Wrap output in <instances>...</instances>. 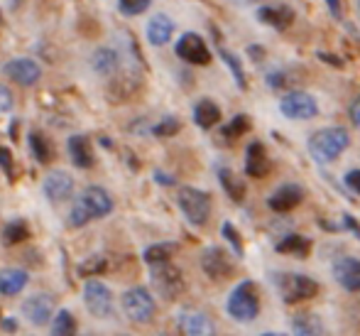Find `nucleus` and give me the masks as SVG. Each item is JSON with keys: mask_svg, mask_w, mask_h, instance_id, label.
Masks as SVG:
<instances>
[{"mask_svg": "<svg viewBox=\"0 0 360 336\" xmlns=\"http://www.w3.org/2000/svg\"><path fill=\"white\" fill-rule=\"evenodd\" d=\"M113 211V199L103 187H89L79 199L74 201L72 213H69V223L76 228L86 226L91 218H103Z\"/></svg>", "mask_w": 360, "mask_h": 336, "instance_id": "f257e3e1", "label": "nucleus"}, {"mask_svg": "<svg viewBox=\"0 0 360 336\" xmlns=\"http://www.w3.org/2000/svg\"><path fill=\"white\" fill-rule=\"evenodd\" d=\"M348 142H351V137H348L346 128H323L309 137V152H311V157L316 162L326 165V162H333L346 150Z\"/></svg>", "mask_w": 360, "mask_h": 336, "instance_id": "f03ea898", "label": "nucleus"}, {"mask_svg": "<svg viewBox=\"0 0 360 336\" xmlns=\"http://www.w3.org/2000/svg\"><path fill=\"white\" fill-rule=\"evenodd\" d=\"M260 312V299H257V290L250 280L240 282L228 297V314H231L236 322H252Z\"/></svg>", "mask_w": 360, "mask_h": 336, "instance_id": "7ed1b4c3", "label": "nucleus"}, {"mask_svg": "<svg viewBox=\"0 0 360 336\" xmlns=\"http://www.w3.org/2000/svg\"><path fill=\"white\" fill-rule=\"evenodd\" d=\"M179 209L186 216V221L194 223V226H204L211 216V197L201 189H194V187H181L179 189Z\"/></svg>", "mask_w": 360, "mask_h": 336, "instance_id": "20e7f679", "label": "nucleus"}, {"mask_svg": "<svg viewBox=\"0 0 360 336\" xmlns=\"http://www.w3.org/2000/svg\"><path fill=\"white\" fill-rule=\"evenodd\" d=\"M123 312L130 322L147 324L155 317V299L145 287H133L123 294Z\"/></svg>", "mask_w": 360, "mask_h": 336, "instance_id": "39448f33", "label": "nucleus"}, {"mask_svg": "<svg viewBox=\"0 0 360 336\" xmlns=\"http://www.w3.org/2000/svg\"><path fill=\"white\" fill-rule=\"evenodd\" d=\"M152 287L162 294L165 299H174L176 294L184 290V278H181V270L174 268L169 261L155 263L152 266Z\"/></svg>", "mask_w": 360, "mask_h": 336, "instance_id": "423d86ee", "label": "nucleus"}, {"mask_svg": "<svg viewBox=\"0 0 360 336\" xmlns=\"http://www.w3.org/2000/svg\"><path fill=\"white\" fill-rule=\"evenodd\" d=\"M84 302H86V309H89L96 319H105L113 312V294H110L108 285H103L101 280H86Z\"/></svg>", "mask_w": 360, "mask_h": 336, "instance_id": "0eeeda50", "label": "nucleus"}, {"mask_svg": "<svg viewBox=\"0 0 360 336\" xmlns=\"http://www.w3.org/2000/svg\"><path fill=\"white\" fill-rule=\"evenodd\" d=\"M282 297L285 302H299V299H311L314 294H319V285L314 282L309 275H297L287 273L280 278Z\"/></svg>", "mask_w": 360, "mask_h": 336, "instance_id": "6e6552de", "label": "nucleus"}, {"mask_svg": "<svg viewBox=\"0 0 360 336\" xmlns=\"http://www.w3.org/2000/svg\"><path fill=\"white\" fill-rule=\"evenodd\" d=\"M280 111L289 120H309L319 113V106L309 94L294 91V94H287L285 99L280 101Z\"/></svg>", "mask_w": 360, "mask_h": 336, "instance_id": "1a4fd4ad", "label": "nucleus"}, {"mask_svg": "<svg viewBox=\"0 0 360 336\" xmlns=\"http://www.w3.org/2000/svg\"><path fill=\"white\" fill-rule=\"evenodd\" d=\"M52 312H54V299L49 297L47 292H39V294H32L22 302V314L30 324L34 327H44V324L52 319Z\"/></svg>", "mask_w": 360, "mask_h": 336, "instance_id": "9d476101", "label": "nucleus"}, {"mask_svg": "<svg viewBox=\"0 0 360 336\" xmlns=\"http://www.w3.org/2000/svg\"><path fill=\"white\" fill-rule=\"evenodd\" d=\"M176 54L189 64H209L211 62L209 47H206L204 39L194 32L181 35V39L176 42Z\"/></svg>", "mask_w": 360, "mask_h": 336, "instance_id": "9b49d317", "label": "nucleus"}, {"mask_svg": "<svg viewBox=\"0 0 360 336\" xmlns=\"http://www.w3.org/2000/svg\"><path fill=\"white\" fill-rule=\"evenodd\" d=\"M201 268H204V273L209 275L211 280H226L233 275V263H231V258H228V253L216 246L204 251V256H201Z\"/></svg>", "mask_w": 360, "mask_h": 336, "instance_id": "f8f14e48", "label": "nucleus"}, {"mask_svg": "<svg viewBox=\"0 0 360 336\" xmlns=\"http://www.w3.org/2000/svg\"><path fill=\"white\" fill-rule=\"evenodd\" d=\"M3 74L8 76V79L18 81L20 86H32L39 81V76H42V67H39L37 62H32V59H10L8 64L3 67Z\"/></svg>", "mask_w": 360, "mask_h": 336, "instance_id": "ddd939ff", "label": "nucleus"}, {"mask_svg": "<svg viewBox=\"0 0 360 336\" xmlns=\"http://www.w3.org/2000/svg\"><path fill=\"white\" fill-rule=\"evenodd\" d=\"M42 189H44V197H47L49 201L62 204V201H67L69 197L74 194V180L67 175V172L57 170V172H52L47 180H44Z\"/></svg>", "mask_w": 360, "mask_h": 336, "instance_id": "4468645a", "label": "nucleus"}, {"mask_svg": "<svg viewBox=\"0 0 360 336\" xmlns=\"http://www.w3.org/2000/svg\"><path fill=\"white\" fill-rule=\"evenodd\" d=\"M333 278L348 292H360V261H356V258H338L333 263Z\"/></svg>", "mask_w": 360, "mask_h": 336, "instance_id": "2eb2a0df", "label": "nucleus"}, {"mask_svg": "<svg viewBox=\"0 0 360 336\" xmlns=\"http://www.w3.org/2000/svg\"><path fill=\"white\" fill-rule=\"evenodd\" d=\"M179 329L191 336H209L216 332L214 322H211L206 314L194 312V309H184V312L179 314Z\"/></svg>", "mask_w": 360, "mask_h": 336, "instance_id": "dca6fc26", "label": "nucleus"}, {"mask_svg": "<svg viewBox=\"0 0 360 336\" xmlns=\"http://www.w3.org/2000/svg\"><path fill=\"white\" fill-rule=\"evenodd\" d=\"M302 199H304V192L299 189V187L285 185V187H280V189H277L275 194L270 197V209H272V211L285 213V211H292L294 206H299Z\"/></svg>", "mask_w": 360, "mask_h": 336, "instance_id": "f3484780", "label": "nucleus"}, {"mask_svg": "<svg viewBox=\"0 0 360 336\" xmlns=\"http://www.w3.org/2000/svg\"><path fill=\"white\" fill-rule=\"evenodd\" d=\"M245 172L250 177H265L267 172H270V157H267L265 147L260 145V142H252L250 147H248V157H245Z\"/></svg>", "mask_w": 360, "mask_h": 336, "instance_id": "a211bd4d", "label": "nucleus"}, {"mask_svg": "<svg viewBox=\"0 0 360 336\" xmlns=\"http://www.w3.org/2000/svg\"><path fill=\"white\" fill-rule=\"evenodd\" d=\"M172 32H174V23H172L167 15H155V18L147 23V39L155 47H162L172 39Z\"/></svg>", "mask_w": 360, "mask_h": 336, "instance_id": "6ab92c4d", "label": "nucleus"}, {"mask_svg": "<svg viewBox=\"0 0 360 336\" xmlns=\"http://www.w3.org/2000/svg\"><path fill=\"white\" fill-rule=\"evenodd\" d=\"M67 147H69V157H72V162L76 167L89 170V167L94 165V152H91V142L86 135H72Z\"/></svg>", "mask_w": 360, "mask_h": 336, "instance_id": "aec40b11", "label": "nucleus"}, {"mask_svg": "<svg viewBox=\"0 0 360 336\" xmlns=\"http://www.w3.org/2000/svg\"><path fill=\"white\" fill-rule=\"evenodd\" d=\"M91 67L98 76H113L115 71H118V52L115 49H108V47H101L94 52V57H91Z\"/></svg>", "mask_w": 360, "mask_h": 336, "instance_id": "412c9836", "label": "nucleus"}, {"mask_svg": "<svg viewBox=\"0 0 360 336\" xmlns=\"http://www.w3.org/2000/svg\"><path fill=\"white\" fill-rule=\"evenodd\" d=\"M25 287H27V273H25V270L8 268L0 273V294L13 297V294L22 292Z\"/></svg>", "mask_w": 360, "mask_h": 336, "instance_id": "4be33fe9", "label": "nucleus"}, {"mask_svg": "<svg viewBox=\"0 0 360 336\" xmlns=\"http://www.w3.org/2000/svg\"><path fill=\"white\" fill-rule=\"evenodd\" d=\"M194 120L199 128H214L218 120H221V108L211 99H201L194 108Z\"/></svg>", "mask_w": 360, "mask_h": 336, "instance_id": "5701e85b", "label": "nucleus"}, {"mask_svg": "<svg viewBox=\"0 0 360 336\" xmlns=\"http://www.w3.org/2000/svg\"><path fill=\"white\" fill-rule=\"evenodd\" d=\"M257 18L262 20V23L272 25V27L277 30H285L292 25L294 20V13L289 8H260V13H257Z\"/></svg>", "mask_w": 360, "mask_h": 336, "instance_id": "b1692460", "label": "nucleus"}, {"mask_svg": "<svg viewBox=\"0 0 360 336\" xmlns=\"http://www.w3.org/2000/svg\"><path fill=\"white\" fill-rule=\"evenodd\" d=\"M218 180H221L223 189H226V194L231 197L233 201H243V197H245V182H243L236 172L221 170L218 172Z\"/></svg>", "mask_w": 360, "mask_h": 336, "instance_id": "393cba45", "label": "nucleus"}, {"mask_svg": "<svg viewBox=\"0 0 360 336\" xmlns=\"http://www.w3.org/2000/svg\"><path fill=\"white\" fill-rule=\"evenodd\" d=\"M277 251H280V253H289V256H294V258H307L309 251H311V243H309L304 236H297V233H292V236H287L282 243H277Z\"/></svg>", "mask_w": 360, "mask_h": 336, "instance_id": "a878e982", "label": "nucleus"}, {"mask_svg": "<svg viewBox=\"0 0 360 336\" xmlns=\"http://www.w3.org/2000/svg\"><path fill=\"white\" fill-rule=\"evenodd\" d=\"M292 329L297 334H304V336H314V334H321L323 327L321 322H319V317H314V314H299V317L292 319Z\"/></svg>", "mask_w": 360, "mask_h": 336, "instance_id": "bb28decb", "label": "nucleus"}, {"mask_svg": "<svg viewBox=\"0 0 360 336\" xmlns=\"http://www.w3.org/2000/svg\"><path fill=\"white\" fill-rule=\"evenodd\" d=\"M176 253L174 243H157V246H150L145 251V263L147 266H155V263H165L169 261L172 256Z\"/></svg>", "mask_w": 360, "mask_h": 336, "instance_id": "cd10ccee", "label": "nucleus"}, {"mask_svg": "<svg viewBox=\"0 0 360 336\" xmlns=\"http://www.w3.org/2000/svg\"><path fill=\"white\" fill-rule=\"evenodd\" d=\"M52 334H57V336L76 334V319H74V314L69 312V309L57 312V317H54V322H52Z\"/></svg>", "mask_w": 360, "mask_h": 336, "instance_id": "c85d7f7f", "label": "nucleus"}, {"mask_svg": "<svg viewBox=\"0 0 360 336\" xmlns=\"http://www.w3.org/2000/svg\"><path fill=\"white\" fill-rule=\"evenodd\" d=\"M30 147H32V155L37 157L39 162H49V157H52V147H49L47 137H44L42 133L30 135Z\"/></svg>", "mask_w": 360, "mask_h": 336, "instance_id": "c756f323", "label": "nucleus"}, {"mask_svg": "<svg viewBox=\"0 0 360 336\" xmlns=\"http://www.w3.org/2000/svg\"><path fill=\"white\" fill-rule=\"evenodd\" d=\"M5 243H8V246H13V243H22L25 238L30 236V231H27V226H25L22 221H15V223H10L8 228H5Z\"/></svg>", "mask_w": 360, "mask_h": 336, "instance_id": "7c9ffc66", "label": "nucleus"}, {"mask_svg": "<svg viewBox=\"0 0 360 336\" xmlns=\"http://www.w3.org/2000/svg\"><path fill=\"white\" fill-rule=\"evenodd\" d=\"M248 128H250V123H248V116H236V118H233V123L228 125V128H223V135H226L228 140H233V137H240Z\"/></svg>", "mask_w": 360, "mask_h": 336, "instance_id": "2f4dec72", "label": "nucleus"}, {"mask_svg": "<svg viewBox=\"0 0 360 336\" xmlns=\"http://www.w3.org/2000/svg\"><path fill=\"white\" fill-rule=\"evenodd\" d=\"M176 130H179V120H176L174 116H169V118H165L162 123H157L155 128H152V133L157 137H169V135H174Z\"/></svg>", "mask_w": 360, "mask_h": 336, "instance_id": "473e14b6", "label": "nucleus"}, {"mask_svg": "<svg viewBox=\"0 0 360 336\" xmlns=\"http://www.w3.org/2000/svg\"><path fill=\"white\" fill-rule=\"evenodd\" d=\"M150 3H152V0H118L123 15H140V13H145V10L150 8Z\"/></svg>", "mask_w": 360, "mask_h": 336, "instance_id": "72a5a7b5", "label": "nucleus"}, {"mask_svg": "<svg viewBox=\"0 0 360 336\" xmlns=\"http://www.w3.org/2000/svg\"><path fill=\"white\" fill-rule=\"evenodd\" d=\"M221 57L226 59V64L233 69V76H236V84L240 86V89H245V74H243V69H240V64H238V59L233 57L231 52H226V49H221Z\"/></svg>", "mask_w": 360, "mask_h": 336, "instance_id": "f704fd0d", "label": "nucleus"}, {"mask_svg": "<svg viewBox=\"0 0 360 336\" xmlns=\"http://www.w3.org/2000/svg\"><path fill=\"white\" fill-rule=\"evenodd\" d=\"M0 170L5 172V177H8L10 182L15 180V172H13V152L8 150V147L0 145Z\"/></svg>", "mask_w": 360, "mask_h": 336, "instance_id": "c9c22d12", "label": "nucleus"}, {"mask_svg": "<svg viewBox=\"0 0 360 336\" xmlns=\"http://www.w3.org/2000/svg\"><path fill=\"white\" fill-rule=\"evenodd\" d=\"M105 268V261H103V256H96V258H91V261H86L84 266L79 268V273L84 275V278H89V275H96V273H101V270Z\"/></svg>", "mask_w": 360, "mask_h": 336, "instance_id": "e433bc0d", "label": "nucleus"}, {"mask_svg": "<svg viewBox=\"0 0 360 336\" xmlns=\"http://www.w3.org/2000/svg\"><path fill=\"white\" fill-rule=\"evenodd\" d=\"M223 236H226L228 241L233 243V248H236V253H243V243H240V238H238L236 228H233L231 223H223Z\"/></svg>", "mask_w": 360, "mask_h": 336, "instance_id": "4c0bfd02", "label": "nucleus"}, {"mask_svg": "<svg viewBox=\"0 0 360 336\" xmlns=\"http://www.w3.org/2000/svg\"><path fill=\"white\" fill-rule=\"evenodd\" d=\"M10 108H13V91L5 84H0V113H5Z\"/></svg>", "mask_w": 360, "mask_h": 336, "instance_id": "58836bf2", "label": "nucleus"}, {"mask_svg": "<svg viewBox=\"0 0 360 336\" xmlns=\"http://www.w3.org/2000/svg\"><path fill=\"white\" fill-rule=\"evenodd\" d=\"M346 185L351 192H356V194H360V170H353L346 175Z\"/></svg>", "mask_w": 360, "mask_h": 336, "instance_id": "ea45409f", "label": "nucleus"}, {"mask_svg": "<svg viewBox=\"0 0 360 336\" xmlns=\"http://www.w3.org/2000/svg\"><path fill=\"white\" fill-rule=\"evenodd\" d=\"M348 113H351V120L356 128H360V99H356L351 104V108H348Z\"/></svg>", "mask_w": 360, "mask_h": 336, "instance_id": "a19ab883", "label": "nucleus"}, {"mask_svg": "<svg viewBox=\"0 0 360 336\" xmlns=\"http://www.w3.org/2000/svg\"><path fill=\"white\" fill-rule=\"evenodd\" d=\"M328 8H331L333 18H338V15H341V5H338V0H328Z\"/></svg>", "mask_w": 360, "mask_h": 336, "instance_id": "79ce46f5", "label": "nucleus"}, {"mask_svg": "<svg viewBox=\"0 0 360 336\" xmlns=\"http://www.w3.org/2000/svg\"><path fill=\"white\" fill-rule=\"evenodd\" d=\"M3 327L8 329V332H13V329H18V322H15V319H8V322H5Z\"/></svg>", "mask_w": 360, "mask_h": 336, "instance_id": "37998d69", "label": "nucleus"}]
</instances>
